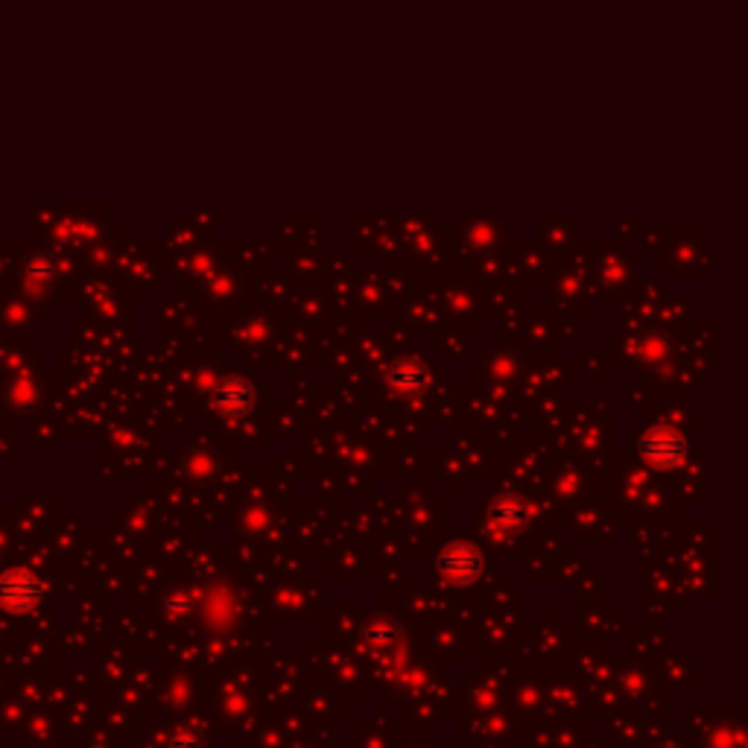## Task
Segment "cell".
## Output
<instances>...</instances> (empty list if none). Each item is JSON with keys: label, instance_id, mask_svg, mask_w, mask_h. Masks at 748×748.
<instances>
[{"label": "cell", "instance_id": "obj_1", "mask_svg": "<svg viewBox=\"0 0 748 748\" xmlns=\"http://www.w3.org/2000/svg\"><path fill=\"white\" fill-rule=\"evenodd\" d=\"M44 594L41 582L27 567H12L0 573V608L9 614H27Z\"/></svg>", "mask_w": 748, "mask_h": 748}]
</instances>
